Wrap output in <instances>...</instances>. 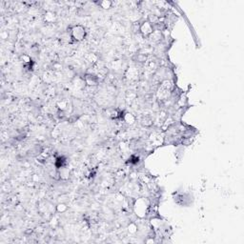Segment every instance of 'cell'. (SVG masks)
<instances>
[{
    "label": "cell",
    "mask_w": 244,
    "mask_h": 244,
    "mask_svg": "<svg viewBox=\"0 0 244 244\" xmlns=\"http://www.w3.org/2000/svg\"><path fill=\"white\" fill-rule=\"evenodd\" d=\"M97 4L100 6L101 8H103V9H110L111 7H112L113 2H111V1H101V2H98Z\"/></svg>",
    "instance_id": "obj_7"
},
{
    "label": "cell",
    "mask_w": 244,
    "mask_h": 244,
    "mask_svg": "<svg viewBox=\"0 0 244 244\" xmlns=\"http://www.w3.org/2000/svg\"><path fill=\"white\" fill-rule=\"evenodd\" d=\"M55 167L57 168V169H60V168H62V167H65L66 158L64 157V156H58V157L55 159Z\"/></svg>",
    "instance_id": "obj_4"
},
{
    "label": "cell",
    "mask_w": 244,
    "mask_h": 244,
    "mask_svg": "<svg viewBox=\"0 0 244 244\" xmlns=\"http://www.w3.org/2000/svg\"><path fill=\"white\" fill-rule=\"evenodd\" d=\"M57 209H58L59 212H64L65 210H67V207H66L64 204H59V205L57 206Z\"/></svg>",
    "instance_id": "obj_8"
},
{
    "label": "cell",
    "mask_w": 244,
    "mask_h": 244,
    "mask_svg": "<svg viewBox=\"0 0 244 244\" xmlns=\"http://www.w3.org/2000/svg\"><path fill=\"white\" fill-rule=\"evenodd\" d=\"M55 18V14L52 13V11H48V13L45 14V20L47 21L48 23H52Z\"/></svg>",
    "instance_id": "obj_6"
},
{
    "label": "cell",
    "mask_w": 244,
    "mask_h": 244,
    "mask_svg": "<svg viewBox=\"0 0 244 244\" xmlns=\"http://www.w3.org/2000/svg\"><path fill=\"white\" fill-rule=\"evenodd\" d=\"M123 120H124L125 122H127V123L132 124V123L135 122V116H132V114H124V116H123Z\"/></svg>",
    "instance_id": "obj_5"
},
{
    "label": "cell",
    "mask_w": 244,
    "mask_h": 244,
    "mask_svg": "<svg viewBox=\"0 0 244 244\" xmlns=\"http://www.w3.org/2000/svg\"><path fill=\"white\" fill-rule=\"evenodd\" d=\"M139 32H141V34H142L144 37H150L153 32H155L153 31V23L150 22L149 20L143 21V22L140 24Z\"/></svg>",
    "instance_id": "obj_2"
},
{
    "label": "cell",
    "mask_w": 244,
    "mask_h": 244,
    "mask_svg": "<svg viewBox=\"0 0 244 244\" xmlns=\"http://www.w3.org/2000/svg\"><path fill=\"white\" fill-rule=\"evenodd\" d=\"M85 81L88 85H95L98 82V79L94 74H87L85 77Z\"/></svg>",
    "instance_id": "obj_3"
},
{
    "label": "cell",
    "mask_w": 244,
    "mask_h": 244,
    "mask_svg": "<svg viewBox=\"0 0 244 244\" xmlns=\"http://www.w3.org/2000/svg\"><path fill=\"white\" fill-rule=\"evenodd\" d=\"M69 34H70V36H71L72 40H74L75 42H80V41H82L86 38L87 32H86V29L84 28L83 26L75 25V26H73L70 29Z\"/></svg>",
    "instance_id": "obj_1"
}]
</instances>
